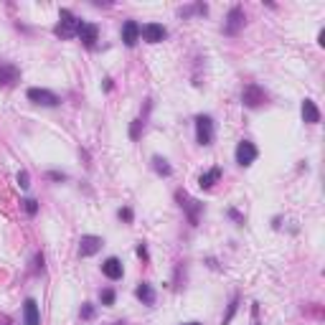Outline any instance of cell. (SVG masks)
I'll use <instances>...</instances> for the list:
<instances>
[{"label":"cell","instance_id":"obj_1","mask_svg":"<svg viewBox=\"0 0 325 325\" xmlns=\"http://www.w3.org/2000/svg\"><path fill=\"white\" fill-rule=\"evenodd\" d=\"M175 201H178V206L188 213V224H191V226H198V219H201L203 203L196 201V198H191L185 191H175Z\"/></svg>","mask_w":325,"mask_h":325},{"label":"cell","instance_id":"obj_2","mask_svg":"<svg viewBox=\"0 0 325 325\" xmlns=\"http://www.w3.org/2000/svg\"><path fill=\"white\" fill-rule=\"evenodd\" d=\"M79 18L69 10V8H61V13H59V25L53 28V33H56L59 38H74L76 36V31H79Z\"/></svg>","mask_w":325,"mask_h":325},{"label":"cell","instance_id":"obj_3","mask_svg":"<svg viewBox=\"0 0 325 325\" xmlns=\"http://www.w3.org/2000/svg\"><path fill=\"white\" fill-rule=\"evenodd\" d=\"M267 99H269V94L259 87V84H247L244 87V92H241V102H244V107H249V110H257V107H262V104H267Z\"/></svg>","mask_w":325,"mask_h":325},{"label":"cell","instance_id":"obj_4","mask_svg":"<svg viewBox=\"0 0 325 325\" xmlns=\"http://www.w3.org/2000/svg\"><path fill=\"white\" fill-rule=\"evenodd\" d=\"M196 143L208 148L213 143V120L208 115H198L196 117Z\"/></svg>","mask_w":325,"mask_h":325},{"label":"cell","instance_id":"obj_5","mask_svg":"<svg viewBox=\"0 0 325 325\" xmlns=\"http://www.w3.org/2000/svg\"><path fill=\"white\" fill-rule=\"evenodd\" d=\"M257 155H259V150H257V145L252 140H241L236 145V162L241 168H249L252 162L257 160Z\"/></svg>","mask_w":325,"mask_h":325},{"label":"cell","instance_id":"obj_6","mask_svg":"<svg viewBox=\"0 0 325 325\" xmlns=\"http://www.w3.org/2000/svg\"><path fill=\"white\" fill-rule=\"evenodd\" d=\"M25 97H28V102L41 104V107H59V102H61L53 92H48V89H38V87H31L28 92H25Z\"/></svg>","mask_w":325,"mask_h":325},{"label":"cell","instance_id":"obj_7","mask_svg":"<svg viewBox=\"0 0 325 325\" xmlns=\"http://www.w3.org/2000/svg\"><path fill=\"white\" fill-rule=\"evenodd\" d=\"M244 28V10L239 5H234L226 15V23H224V33L226 36H236L239 31Z\"/></svg>","mask_w":325,"mask_h":325},{"label":"cell","instance_id":"obj_8","mask_svg":"<svg viewBox=\"0 0 325 325\" xmlns=\"http://www.w3.org/2000/svg\"><path fill=\"white\" fill-rule=\"evenodd\" d=\"M102 236H94V234H87V236H81L79 241V257H94L99 249H102Z\"/></svg>","mask_w":325,"mask_h":325},{"label":"cell","instance_id":"obj_9","mask_svg":"<svg viewBox=\"0 0 325 325\" xmlns=\"http://www.w3.org/2000/svg\"><path fill=\"white\" fill-rule=\"evenodd\" d=\"M76 38L84 43V46L94 48V43H97V38H99V28H97L94 23H84V20H81V23H79V31H76Z\"/></svg>","mask_w":325,"mask_h":325},{"label":"cell","instance_id":"obj_10","mask_svg":"<svg viewBox=\"0 0 325 325\" xmlns=\"http://www.w3.org/2000/svg\"><path fill=\"white\" fill-rule=\"evenodd\" d=\"M140 36H143L148 43H160V41H165L168 31L162 28L160 23H148V25H143V28H140Z\"/></svg>","mask_w":325,"mask_h":325},{"label":"cell","instance_id":"obj_11","mask_svg":"<svg viewBox=\"0 0 325 325\" xmlns=\"http://www.w3.org/2000/svg\"><path fill=\"white\" fill-rule=\"evenodd\" d=\"M18 81H20V71H18V66L0 61V87H15Z\"/></svg>","mask_w":325,"mask_h":325},{"label":"cell","instance_id":"obj_12","mask_svg":"<svg viewBox=\"0 0 325 325\" xmlns=\"http://www.w3.org/2000/svg\"><path fill=\"white\" fill-rule=\"evenodd\" d=\"M102 275H104L107 280H112V282L122 280V275H125V269H122V262H120L117 257H110V259H104V264H102Z\"/></svg>","mask_w":325,"mask_h":325},{"label":"cell","instance_id":"obj_13","mask_svg":"<svg viewBox=\"0 0 325 325\" xmlns=\"http://www.w3.org/2000/svg\"><path fill=\"white\" fill-rule=\"evenodd\" d=\"M23 325H41V313H38V303L33 297L23 303Z\"/></svg>","mask_w":325,"mask_h":325},{"label":"cell","instance_id":"obj_14","mask_svg":"<svg viewBox=\"0 0 325 325\" xmlns=\"http://www.w3.org/2000/svg\"><path fill=\"white\" fill-rule=\"evenodd\" d=\"M138 41H140V23H138V20H127V23L122 25V43H125L127 48H132Z\"/></svg>","mask_w":325,"mask_h":325},{"label":"cell","instance_id":"obj_15","mask_svg":"<svg viewBox=\"0 0 325 325\" xmlns=\"http://www.w3.org/2000/svg\"><path fill=\"white\" fill-rule=\"evenodd\" d=\"M219 178H221V168H211V170L198 175V185L203 188V191H211V188L219 183Z\"/></svg>","mask_w":325,"mask_h":325},{"label":"cell","instance_id":"obj_16","mask_svg":"<svg viewBox=\"0 0 325 325\" xmlns=\"http://www.w3.org/2000/svg\"><path fill=\"white\" fill-rule=\"evenodd\" d=\"M135 297H138L140 303H145V305H155V290H153L150 282H140L138 290H135Z\"/></svg>","mask_w":325,"mask_h":325},{"label":"cell","instance_id":"obj_17","mask_svg":"<svg viewBox=\"0 0 325 325\" xmlns=\"http://www.w3.org/2000/svg\"><path fill=\"white\" fill-rule=\"evenodd\" d=\"M303 120H305L308 125H318V122H320V110L315 107L313 99H305V102H303Z\"/></svg>","mask_w":325,"mask_h":325},{"label":"cell","instance_id":"obj_18","mask_svg":"<svg viewBox=\"0 0 325 325\" xmlns=\"http://www.w3.org/2000/svg\"><path fill=\"white\" fill-rule=\"evenodd\" d=\"M153 168H155V173H158V175H165V178L173 173V168L168 165V160H165V158H160V155H155V158H153Z\"/></svg>","mask_w":325,"mask_h":325},{"label":"cell","instance_id":"obj_19","mask_svg":"<svg viewBox=\"0 0 325 325\" xmlns=\"http://www.w3.org/2000/svg\"><path fill=\"white\" fill-rule=\"evenodd\" d=\"M206 5L203 3H196V5H191V8H183L180 10V18H188V15H193V13H201V15H206Z\"/></svg>","mask_w":325,"mask_h":325},{"label":"cell","instance_id":"obj_20","mask_svg":"<svg viewBox=\"0 0 325 325\" xmlns=\"http://www.w3.org/2000/svg\"><path fill=\"white\" fill-rule=\"evenodd\" d=\"M102 305H107V308H110V305H115V290L112 287H107V290H102Z\"/></svg>","mask_w":325,"mask_h":325},{"label":"cell","instance_id":"obj_21","mask_svg":"<svg viewBox=\"0 0 325 325\" xmlns=\"http://www.w3.org/2000/svg\"><path fill=\"white\" fill-rule=\"evenodd\" d=\"M236 305H239V297L234 295V297H231V303H229V313H226V318H224L221 325H229V323H231V318L236 315Z\"/></svg>","mask_w":325,"mask_h":325},{"label":"cell","instance_id":"obj_22","mask_svg":"<svg viewBox=\"0 0 325 325\" xmlns=\"http://www.w3.org/2000/svg\"><path fill=\"white\" fill-rule=\"evenodd\" d=\"M23 208H25V213H28V216H36V213H38V201L25 198V201H23Z\"/></svg>","mask_w":325,"mask_h":325},{"label":"cell","instance_id":"obj_23","mask_svg":"<svg viewBox=\"0 0 325 325\" xmlns=\"http://www.w3.org/2000/svg\"><path fill=\"white\" fill-rule=\"evenodd\" d=\"M140 130H143V120H132V125H130V138L138 140V138H140Z\"/></svg>","mask_w":325,"mask_h":325},{"label":"cell","instance_id":"obj_24","mask_svg":"<svg viewBox=\"0 0 325 325\" xmlns=\"http://www.w3.org/2000/svg\"><path fill=\"white\" fill-rule=\"evenodd\" d=\"M18 185L23 188V191L31 185V175H28V170H20V173H18Z\"/></svg>","mask_w":325,"mask_h":325},{"label":"cell","instance_id":"obj_25","mask_svg":"<svg viewBox=\"0 0 325 325\" xmlns=\"http://www.w3.org/2000/svg\"><path fill=\"white\" fill-rule=\"evenodd\" d=\"M81 318H84V320H92V318H94V305H92V303L81 305Z\"/></svg>","mask_w":325,"mask_h":325},{"label":"cell","instance_id":"obj_26","mask_svg":"<svg viewBox=\"0 0 325 325\" xmlns=\"http://www.w3.org/2000/svg\"><path fill=\"white\" fill-rule=\"evenodd\" d=\"M117 216H120L122 221H127V224H132V219H135V216H132V208H127V206H125V208H120V211H117Z\"/></svg>","mask_w":325,"mask_h":325},{"label":"cell","instance_id":"obj_27","mask_svg":"<svg viewBox=\"0 0 325 325\" xmlns=\"http://www.w3.org/2000/svg\"><path fill=\"white\" fill-rule=\"evenodd\" d=\"M46 178H48V180L61 183V180H66V173H61V170H48V173H46Z\"/></svg>","mask_w":325,"mask_h":325},{"label":"cell","instance_id":"obj_28","mask_svg":"<svg viewBox=\"0 0 325 325\" xmlns=\"http://www.w3.org/2000/svg\"><path fill=\"white\" fill-rule=\"evenodd\" d=\"M229 216H231V219H234L236 224H244V216H241L236 208H229Z\"/></svg>","mask_w":325,"mask_h":325},{"label":"cell","instance_id":"obj_29","mask_svg":"<svg viewBox=\"0 0 325 325\" xmlns=\"http://www.w3.org/2000/svg\"><path fill=\"white\" fill-rule=\"evenodd\" d=\"M43 262H46V259H43V254L38 252V254H36V272H41V269H43Z\"/></svg>","mask_w":325,"mask_h":325},{"label":"cell","instance_id":"obj_30","mask_svg":"<svg viewBox=\"0 0 325 325\" xmlns=\"http://www.w3.org/2000/svg\"><path fill=\"white\" fill-rule=\"evenodd\" d=\"M138 257L148 259V247H145V244H138Z\"/></svg>","mask_w":325,"mask_h":325},{"label":"cell","instance_id":"obj_31","mask_svg":"<svg viewBox=\"0 0 325 325\" xmlns=\"http://www.w3.org/2000/svg\"><path fill=\"white\" fill-rule=\"evenodd\" d=\"M252 315H254V323H252V325H259V320H257V318H259V305H257V303H254V308H252Z\"/></svg>","mask_w":325,"mask_h":325},{"label":"cell","instance_id":"obj_32","mask_svg":"<svg viewBox=\"0 0 325 325\" xmlns=\"http://www.w3.org/2000/svg\"><path fill=\"white\" fill-rule=\"evenodd\" d=\"M183 325H201V323H196V320H193V323H183Z\"/></svg>","mask_w":325,"mask_h":325},{"label":"cell","instance_id":"obj_33","mask_svg":"<svg viewBox=\"0 0 325 325\" xmlns=\"http://www.w3.org/2000/svg\"><path fill=\"white\" fill-rule=\"evenodd\" d=\"M115 325H125V323H115Z\"/></svg>","mask_w":325,"mask_h":325}]
</instances>
